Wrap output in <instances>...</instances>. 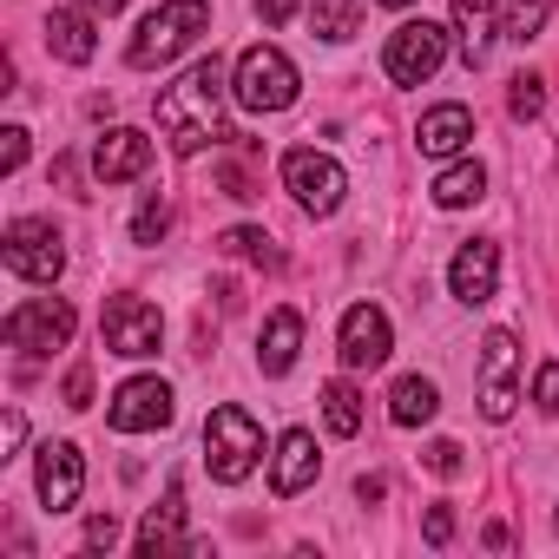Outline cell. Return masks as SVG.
I'll return each mask as SVG.
<instances>
[{
	"mask_svg": "<svg viewBox=\"0 0 559 559\" xmlns=\"http://www.w3.org/2000/svg\"><path fill=\"white\" fill-rule=\"evenodd\" d=\"M382 8H408V0H382Z\"/></svg>",
	"mask_w": 559,
	"mask_h": 559,
	"instance_id": "39",
	"label": "cell"
},
{
	"mask_svg": "<svg viewBox=\"0 0 559 559\" xmlns=\"http://www.w3.org/2000/svg\"><path fill=\"white\" fill-rule=\"evenodd\" d=\"M73 8H86V14H93V21H112V14H119V8H126V0H73Z\"/></svg>",
	"mask_w": 559,
	"mask_h": 559,
	"instance_id": "38",
	"label": "cell"
},
{
	"mask_svg": "<svg viewBox=\"0 0 559 559\" xmlns=\"http://www.w3.org/2000/svg\"><path fill=\"white\" fill-rule=\"evenodd\" d=\"M441 60H448V27H435V21H402V27L389 34V47H382V67H389L395 86L435 80Z\"/></svg>",
	"mask_w": 559,
	"mask_h": 559,
	"instance_id": "7",
	"label": "cell"
},
{
	"mask_svg": "<svg viewBox=\"0 0 559 559\" xmlns=\"http://www.w3.org/2000/svg\"><path fill=\"white\" fill-rule=\"evenodd\" d=\"M171 415H178V395H171V382H158V376H132V382H119L112 402H106V421H112L119 435L171 428Z\"/></svg>",
	"mask_w": 559,
	"mask_h": 559,
	"instance_id": "10",
	"label": "cell"
},
{
	"mask_svg": "<svg viewBox=\"0 0 559 559\" xmlns=\"http://www.w3.org/2000/svg\"><path fill=\"white\" fill-rule=\"evenodd\" d=\"M178 526H185V487L171 480V487H165V500L139 520V559H158V552L185 546V539H178Z\"/></svg>",
	"mask_w": 559,
	"mask_h": 559,
	"instance_id": "20",
	"label": "cell"
},
{
	"mask_svg": "<svg viewBox=\"0 0 559 559\" xmlns=\"http://www.w3.org/2000/svg\"><path fill=\"white\" fill-rule=\"evenodd\" d=\"M546 14H552V0H507V40H539V27H546Z\"/></svg>",
	"mask_w": 559,
	"mask_h": 559,
	"instance_id": "26",
	"label": "cell"
},
{
	"mask_svg": "<svg viewBox=\"0 0 559 559\" xmlns=\"http://www.w3.org/2000/svg\"><path fill=\"white\" fill-rule=\"evenodd\" d=\"M323 421H330V435H356L362 428V395H356V382H330L323 389Z\"/></svg>",
	"mask_w": 559,
	"mask_h": 559,
	"instance_id": "25",
	"label": "cell"
},
{
	"mask_svg": "<svg viewBox=\"0 0 559 559\" xmlns=\"http://www.w3.org/2000/svg\"><path fill=\"white\" fill-rule=\"evenodd\" d=\"M112 539H119V520L112 513H93L86 520V546H112Z\"/></svg>",
	"mask_w": 559,
	"mask_h": 559,
	"instance_id": "37",
	"label": "cell"
},
{
	"mask_svg": "<svg viewBox=\"0 0 559 559\" xmlns=\"http://www.w3.org/2000/svg\"><path fill=\"white\" fill-rule=\"evenodd\" d=\"M467 139H474V112H467L461 99L428 106V112H421V126H415V145H421L428 158H461V152H467Z\"/></svg>",
	"mask_w": 559,
	"mask_h": 559,
	"instance_id": "17",
	"label": "cell"
},
{
	"mask_svg": "<svg viewBox=\"0 0 559 559\" xmlns=\"http://www.w3.org/2000/svg\"><path fill=\"white\" fill-rule=\"evenodd\" d=\"M99 336H106V349L112 356H158V343H165V317H158V304H145V297H112L106 304V317H99Z\"/></svg>",
	"mask_w": 559,
	"mask_h": 559,
	"instance_id": "11",
	"label": "cell"
},
{
	"mask_svg": "<svg viewBox=\"0 0 559 559\" xmlns=\"http://www.w3.org/2000/svg\"><path fill=\"white\" fill-rule=\"evenodd\" d=\"M317 474H323V454H317V435L310 428H290V435H276V454H270V487L276 493H304V487H317Z\"/></svg>",
	"mask_w": 559,
	"mask_h": 559,
	"instance_id": "16",
	"label": "cell"
},
{
	"mask_svg": "<svg viewBox=\"0 0 559 559\" xmlns=\"http://www.w3.org/2000/svg\"><path fill=\"white\" fill-rule=\"evenodd\" d=\"M552 533H559V513H552Z\"/></svg>",
	"mask_w": 559,
	"mask_h": 559,
	"instance_id": "40",
	"label": "cell"
},
{
	"mask_svg": "<svg viewBox=\"0 0 559 559\" xmlns=\"http://www.w3.org/2000/svg\"><path fill=\"white\" fill-rule=\"evenodd\" d=\"M513 408H520V343L513 330H487L480 336V415L513 421Z\"/></svg>",
	"mask_w": 559,
	"mask_h": 559,
	"instance_id": "9",
	"label": "cell"
},
{
	"mask_svg": "<svg viewBox=\"0 0 559 559\" xmlns=\"http://www.w3.org/2000/svg\"><path fill=\"white\" fill-rule=\"evenodd\" d=\"M507 112H513V119H539V112H546V80H539V73H520L513 93H507Z\"/></svg>",
	"mask_w": 559,
	"mask_h": 559,
	"instance_id": "28",
	"label": "cell"
},
{
	"mask_svg": "<svg viewBox=\"0 0 559 559\" xmlns=\"http://www.w3.org/2000/svg\"><path fill=\"white\" fill-rule=\"evenodd\" d=\"M198 34H211V0H158V8L139 21V34H132L126 60H132L139 73H152V67L178 60Z\"/></svg>",
	"mask_w": 559,
	"mask_h": 559,
	"instance_id": "2",
	"label": "cell"
},
{
	"mask_svg": "<svg viewBox=\"0 0 559 559\" xmlns=\"http://www.w3.org/2000/svg\"><path fill=\"white\" fill-rule=\"evenodd\" d=\"M297 349H304V317L297 310H270L263 317V336H257V369L263 376H290L297 369Z\"/></svg>",
	"mask_w": 559,
	"mask_h": 559,
	"instance_id": "18",
	"label": "cell"
},
{
	"mask_svg": "<svg viewBox=\"0 0 559 559\" xmlns=\"http://www.w3.org/2000/svg\"><path fill=\"white\" fill-rule=\"evenodd\" d=\"M165 224H171V211H165L158 198H145V204H139V217H132V243H158V237H165Z\"/></svg>",
	"mask_w": 559,
	"mask_h": 559,
	"instance_id": "29",
	"label": "cell"
},
{
	"mask_svg": "<svg viewBox=\"0 0 559 559\" xmlns=\"http://www.w3.org/2000/svg\"><path fill=\"white\" fill-rule=\"evenodd\" d=\"M533 408H539V415H559V362H539V376H533Z\"/></svg>",
	"mask_w": 559,
	"mask_h": 559,
	"instance_id": "30",
	"label": "cell"
},
{
	"mask_svg": "<svg viewBox=\"0 0 559 559\" xmlns=\"http://www.w3.org/2000/svg\"><path fill=\"white\" fill-rule=\"evenodd\" d=\"M0 139H8V152H0V165H8V171H21V165H27V132H21V126H8Z\"/></svg>",
	"mask_w": 559,
	"mask_h": 559,
	"instance_id": "36",
	"label": "cell"
},
{
	"mask_svg": "<svg viewBox=\"0 0 559 559\" xmlns=\"http://www.w3.org/2000/svg\"><path fill=\"white\" fill-rule=\"evenodd\" d=\"M86 402H93V369L80 362V369L67 376V408H86Z\"/></svg>",
	"mask_w": 559,
	"mask_h": 559,
	"instance_id": "33",
	"label": "cell"
},
{
	"mask_svg": "<svg viewBox=\"0 0 559 559\" xmlns=\"http://www.w3.org/2000/svg\"><path fill=\"white\" fill-rule=\"evenodd\" d=\"M47 53H53V60H67V67H86V60L99 53L93 14H86V8H60V14L47 21Z\"/></svg>",
	"mask_w": 559,
	"mask_h": 559,
	"instance_id": "19",
	"label": "cell"
},
{
	"mask_svg": "<svg viewBox=\"0 0 559 559\" xmlns=\"http://www.w3.org/2000/svg\"><path fill=\"white\" fill-rule=\"evenodd\" d=\"M421 533H428V546H448V539H454V507H428Z\"/></svg>",
	"mask_w": 559,
	"mask_h": 559,
	"instance_id": "31",
	"label": "cell"
},
{
	"mask_svg": "<svg viewBox=\"0 0 559 559\" xmlns=\"http://www.w3.org/2000/svg\"><path fill=\"white\" fill-rule=\"evenodd\" d=\"M145 171H152V139L145 132H132V126L99 132V145H93V178L99 185H132Z\"/></svg>",
	"mask_w": 559,
	"mask_h": 559,
	"instance_id": "13",
	"label": "cell"
},
{
	"mask_svg": "<svg viewBox=\"0 0 559 559\" xmlns=\"http://www.w3.org/2000/svg\"><path fill=\"white\" fill-rule=\"evenodd\" d=\"M297 93H304V80H297V60H290L284 47L263 40V47H243V53H237L230 99H237L243 112H290Z\"/></svg>",
	"mask_w": 559,
	"mask_h": 559,
	"instance_id": "3",
	"label": "cell"
},
{
	"mask_svg": "<svg viewBox=\"0 0 559 559\" xmlns=\"http://www.w3.org/2000/svg\"><path fill=\"white\" fill-rule=\"evenodd\" d=\"M80 330L73 304L67 297H34L21 310H8V323H0V336H8V349H27V356H47V349H67Z\"/></svg>",
	"mask_w": 559,
	"mask_h": 559,
	"instance_id": "5",
	"label": "cell"
},
{
	"mask_svg": "<svg viewBox=\"0 0 559 559\" xmlns=\"http://www.w3.org/2000/svg\"><path fill=\"white\" fill-rule=\"evenodd\" d=\"M441 415V389L428 382V376H402L395 389H389V421L395 428H428Z\"/></svg>",
	"mask_w": 559,
	"mask_h": 559,
	"instance_id": "21",
	"label": "cell"
},
{
	"mask_svg": "<svg viewBox=\"0 0 559 559\" xmlns=\"http://www.w3.org/2000/svg\"><path fill=\"white\" fill-rule=\"evenodd\" d=\"M428 467L435 474H461V441H435L428 448Z\"/></svg>",
	"mask_w": 559,
	"mask_h": 559,
	"instance_id": "34",
	"label": "cell"
},
{
	"mask_svg": "<svg viewBox=\"0 0 559 559\" xmlns=\"http://www.w3.org/2000/svg\"><path fill=\"white\" fill-rule=\"evenodd\" d=\"M34 487H40V507H47V513H67V507L80 500V487H86L80 448H73V441H47V448H40V467H34Z\"/></svg>",
	"mask_w": 559,
	"mask_h": 559,
	"instance_id": "15",
	"label": "cell"
},
{
	"mask_svg": "<svg viewBox=\"0 0 559 559\" xmlns=\"http://www.w3.org/2000/svg\"><path fill=\"white\" fill-rule=\"evenodd\" d=\"M336 343H343L349 369H382L389 349H395V330H389V317L376 304H356V310H343V336Z\"/></svg>",
	"mask_w": 559,
	"mask_h": 559,
	"instance_id": "14",
	"label": "cell"
},
{
	"mask_svg": "<svg viewBox=\"0 0 559 559\" xmlns=\"http://www.w3.org/2000/svg\"><path fill=\"white\" fill-rule=\"evenodd\" d=\"M297 8H304V0H257V21H263V27H284Z\"/></svg>",
	"mask_w": 559,
	"mask_h": 559,
	"instance_id": "35",
	"label": "cell"
},
{
	"mask_svg": "<svg viewBox=\"0 0 559 559\" xmlns=\"http://www.w3.org/2000/svg\"><path fill=\"white\" fill-rule=\"evenodd\" d=\"M493 284H500V243H487V237L461 243L454 263H448V290H454V304L480 310V304H493Z\"/></svg>",
	"mask_w": 559,
	"mask_h": 559,
	"instance_id": "12",
	"label": "cell"
},
{
	"mask_svg": "<svg viewBox=\"0 0 559 559\" xmlns=\"http://www.w3.org/2000/svg\"><path fill=\"white\" fill-rule=\"evenodd\" d=\"M152 119H158V132H165V145H171L178 158L217 145V139H224V67H217V53L198 60V67H185V73L158 93Z\"/></svg>",
	"mask_w": 559,
	"mask_h": 559,
	"instance_id": "1",
	"label": "cell"
},
{
	"mask_svg": "<svg viewBox=\"0 0 559 559\" xmlns=\"http://www.w3.org/2000/svg\"><path fill=\"white\" fill-rule=\"evenodd\" d=\"M0 257H8V270L27 276V284H60V270H67V243L47 217H14Z\"/></svg>",
	"mask_w": 559,
	"mask_h": 559,
	"instance_id": "6",
	"label": "cell"
},
{
	"mask_svg": "<svg viewBox=\"0 0 559 559\" xmlns=\"http://www.w3.org/2000/svg\"><path fill=\"white\" fill-rule=\"evenodd\" d=\"M487 198V165L480 158H454L441 178H435V204L441 211H467V204H480Z\"/></svg>",
	"mask_w": 559,
	"mask_h": 559,
	"instance_id": "22",
	"label": "cell"
},
{
	"mask_svg": "<svg viewBox=\"0 0 559 559\" xmlns=\"http://www.w3.org/2000/svg\"><path fill=\"white\" fill-rule=\"evenodd\" d=\"M454 34H461V60L480 67L493 47V0H454Z\"/></svg>",
	"mask_w": 559,
	"mask_h": 559,
	"instance_id": "23",
	"label": "cell"
},
{
	"mask_svg": "<svg viewBox=\"0 0 559 559\" xmlns=\"http://www.w3.org/2000/svg\"><path fill=\"white\" fill-rule=\"evenodd\" d=\"M257 461H263V428L243 408H230V402L211 408V421H204V467H211V480L237 487V480L257 474Z\"/></svg>",
	"mask_w": 559,
	"mask_h": 559,
	"instance_id": "4",
	"label": "cell"
},
{
	"mask_svg": "<svg viewBox=\"0 0 559 559\" xmlns=\"http://www.w3.org/2000/svg\"><path fill=\"white\" fill-rule=\"evenodd\" d=\"M217 250H224V257H250V263H276V250H270V237H263V230H250V224H237V230H224V237H217Z\"/></svg>",
	"mask_w": 559,
	"mask_h": 559,
	"instance_id": "27",
	"label": "cell"
},
{
	"mask_svg": "<svg viewBox=\"0 0 559 559\" xmlns=\"http://www.w3.org/2000/svg\"><path fill=\"white\" fill-rule=\"evenodd\" d=\"M284 185H290V198H297L310 217H330V211L343 204V191H349V171H343L330 152L297 145V152H284Z\"/></svg>",
	"mask_w": 559,
	"mask_h": 559,
	"instance_id": "8",
	"label": "cell"
},
{
	"mask_svg": "<svg viewBox=\"0 0 559 559\" xmlns=\"http://www.w3.org/2000/svg\"><path fill=\"white\" fill-rule=\"evenodd\" d=\"M310 27H317L330 47H343V40L362 34V8H356V0H310Z\"/></svg>",
	"mask_w": 559,
	"mask_h": 559,
	"instance_id": "24",
	"label": "cell"
},
{
	"mask_svg": "<svg viewBox=\"0 0 559 559\" xmlns=\"http://www.w3.org/2000/svg\"><path fill=\"white\" fill-rule=\"evenodd\" d=\"M21 441H27V415H21V408H8V415H0V448L14 454ZM8 454H0V461H8Z\"/></svg>",
	"mask_w": 559,
	"mask_h": 559,
	"instance_id": "32",
	"label": "cell"
}]
</instances>
